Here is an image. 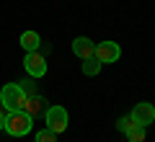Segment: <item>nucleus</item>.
<instances>
[{
    "mask_svg": "<svg viewBox=\"0 0 155 142\" xmlns=\"http://www.w3.org/2000/svg\"><path fill=\"white\" fill-rule=\"evenodd\" d=\"M132 119L137 121V124H142V127L153 124L155 121V106L147 104V101H140V104L132 109Z\"/></svg>",
    "mask_w": 155,
    "mask_h": 142,
    "instance_id": "nucleus-7",
    "label": "nucleus"
},
{
    "mask_svg": "<svg viewBox=\"0 0 155 142\" xmlns=\"http://www.w3.org/2000/svg\"><path fill=\"white\" fill-rule=\"evenodd\" d=\"M23 101H26V93L18 83H8L3 91H0V104L5 106V111H18L23 109Z\"/></svg>",
    "mask_w": 155,
    "mask_h": 142,
    "instance_id": "nucleus-2",
    "label": "nucleus"
},
{
    "mask_svg": "<svg viewBox=\"0 0 155 142\" xmlns=\"http://www.w3.org/2000/svg\"><path fill=\"white\" fill-rule=\"evenodd\" d=\"M5 129V114H3V111H0V132Z\"/></svg>",
    "mask_w": 155,
    "mask_h": 142,
    "instance_id": "nucleus-13",
    "label": "nucleus"
},
{
    "mask_svg": "<svg viewBox=\"0 0 155 142\" xmlns=\"http://www.w3.org/2000/svg\"><path fill=\"white\" fill-rule=\"evenodd\" d=\"M101 67L104 65H101L96 57H88V60H83V75H98Z\"/></svg>",
    "mask_w": 155,
    "mask_h": 142,
    "instance_id": "nucleus-11",
    "label": "nucleus"
},
{
    "mask_svg": "<svg viewBox=\"0 0 155 142\" xmlns=\"http://www.w3.org/2000/svg\"><path fill=\"white\" fill-rule=\"evenodd\" d=\"M47 119V129H52L54 134H60V132L67 129V124H70V116H67V109H62V106H49L44 114Z\"/></svg>",
    "mask_w": 155,
    "mask_h": 142,
    "instance_id": "nucleus-3",
    "label": "nucleus"
},
{
    "mask_svg": "<svg viewBox=\"0 0 155 142\" xmlns=\"http://www.w3.org/2000/svg\"><path fill=\"white\" fill-rule=\"evenodd\" d=\"M23 67H26V72L31 78H41L47 72V60L39 52H26V57H23Z\"/></svg>",
    "mask_w": 155,
    "mask_h": 142,
    "instance_id": "nucleus-6",
    "label": "nucleus"
},
{
    "mask_svg": "<svg viewBox=\"0 0 155 142\" xmlns=\"http://www.w3.org/2000/svg\"><path fill=\"white\" fill-rule=\"evenodd\" d=\"M116 127H119V132H124V137H127L129 142H145V129H147V127L137 124L132 116H122Z\"/></svg>",
    "mask_w": 155,
    "mask_h": 142,
    "instance_id": "nucleus-4",
    "label": "nucleus"
},
{
    "mask_svg": "<svg viewBox=\"0 0 155 142\" xmlns=\"http://www.w3.org/2000/svg\"><path fill=\"white\" fill-rule=\"evenodd\" d=\"M36 142H57V134L52 129H41L36 132Z\"/></svg>",
    "mask_w": 155,
    "mask_h": 142,
    "instance_id": "nucleus-12",
    "label": "nucleus"
},
{
    "mask_svg": "<svg viewBox=\"0 0 155 142\" xmlns=\"http://www.w3.org/2000/svg\"><path fill=\"white\" fill-rule=\"evenodd\" d=\"M23 111H26L28 116H41V114H47V101L41 98V96H26Z\"/></svg>",
    "mask_w": 155,
    "mask_h": 142,
    "instance_id": "nucleus-9",
    "label": "nucleus"
},
{
    "mask_svg": "<svg viewBox=\"0 0 155 142\" xmlns=\"http://www.w3.org/2000/svg\"><path fill=\"white\" fill-rule=\"evenodd\" d=\"M18 41H21L23 52H39V47H41V36L36 31H23Z\"/></svg>",
    "mask_w": 155,
    "mask_h": 142,
    "instance_id": "nucleus-10",
    "label": "nucleus"
},
{
    "mask_svg": "<svg viewBox=\"0 0 155 142\" xmlns=\"http://www.w3.org/2000/svg\"><path fill=\"white\" fill-rule=\"evenodd\" d=\"M119 54H122V49H119L116 41H101V44H96V54L93 57L101 65H111V62L119 60Z\"/></svg>",
    "mask_w": 155,
    "mask_h": 142,
    "instance_id": "nucleus-5",
    "label": "nucleus"
},
{
    "mask_svg": "<svg viewBox=\"0 0 155 142\" xmlns=\"http://www.w3.org/2000/svg\"><path fill=\"white\" fill-rule=\"evenodd\" d=\"M72 52H75V57H80V60H88V57L96 54V44L91 41L88 36H75L72 39Z\"/></svg>",
    "mask_w": 155,
    "mask_h": 142,
    "instance_id": "nucleus-8",
    "label": "nucleus"
},
{
    "mask_svg": "<svg viewBox=\"0 0 155 142\" xmlns=\"http://www.w3.org/2000/svg\"><path fill=\"white\" fill-rule=\"evenodd\" d=\"M31 127H34V116H28L23 109L8 111V116H5V132L11 137H26L28 132H31Z\"/></svg>",
    "mask_w": 155,
    "mask_h": 142,
    "instance_id": "nucleus-1",
    "label": "nucleus"
}]
</instances>
